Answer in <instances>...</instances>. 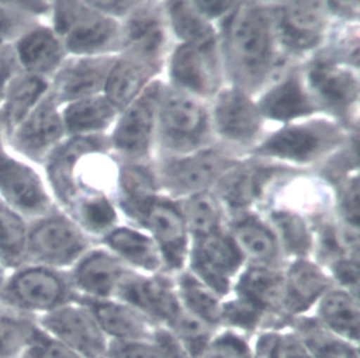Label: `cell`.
I'll list each match as a JSON object with an SVG mask.
<instances>
[{
  "label": "cell",
  "mask_w": 360,
  "mask_h": 358,
  "mask_svg": "<svg viewBox=\"0 0 360 358\" xmlns=\"http://www.w3.org/2000/svg\"><path fill=\"white\" fill-rule=\"evenodd\" d=\"M75 299L69 275L32 263L10 271L0 291L1 303L35 319Z\"/></svg>",
  "instance_id": "obj_1"
},
{
  "label": "cell",
  "mask_w": 360,
  "mask_h": 358,
  "mask_svg": "<svg viewBox=\"0 0 360 358\" xmlns=\"http://www.w3.org/2000/svg\"><path fill=\"white\" fill-rule=\"evenodd\" d=\"M226 46L240 79L246 84L260 81L271 60L270 25L260 8L245 6L235 11L226 25Z\"/></svg>",
  "instance_id": "obj_2"
},
{
  "label": "cell",
  "mask_w": 360,
  "mask_h": 358,
  "mask_svg": "<svg viewBox=\"0 0 360 358\" xmlns=\"http://www.w3.org/2000/svg\"><path fill=\"white\" fill-rule=\"evenodd\" d=\"M41 330L83 358H105L108 340L90 309L75 299L37 319Z\"/></svg>",
  "instance_id": "obj_3"
},
{
  "label": "cell",
  "mask_w": 360,
  "mask_h": 358,
  "mask_svg": "<svg viewBox=\"0 0 360 358\" xmlns=\"http://www.w3.org/2000/svg\"><path fill=\"white\" fill-rule=\"evenodd\" d=\"M243 256L233 239L211 233L200 236L190 257V271L215 293L226 298L240 272Z\"/></svg>",
  "instance_id": "obj_4"
},
{
  "label": "cell",
  "mask_w": 360,
  "mask_h": 358,
  "mask_svg": "<svg viewBox=\"0 0 360 358\" xmlns=\"http://www.w3.org/2000/svg\"><path fill=\"white\" fill-rule=\"evenodd\" d=\"M86 240L73 223L60 216L46 218L28 230V263L56 270L73 267L83 256Z\"/></svg>",
  "instance_id": "obj_5"
},
{
  "label": "cell",
  "mask_w": 360,
  "mask_h": 358,
  "mask_svg": "<svg viewBox=\"0 0 360 358\" xmlns=\"http://www.w3.org/2000/svg\"><path fill=\"white\" fill-rule=\"evenodd\" d=\"M117 299L134 306L158 329H167L183 309L174 282L162 274L132 271L120 288Z\"/></svg>",
  "instance_id": "obj_6"
},
{
  "label": "cell",
  "mask_w": 360,
  "mask_h": 358,
  "mask_svg": "<svg viewBox=\"0 0 360 358\" xmlns=\"http://www.w3.org/2000/svg\"><path fill=\"white\" fill-rule=\"evenodd\" d=\"M56 35L62 37L65 45L76 53H93L107 48L117 35V25L84 7L82 3L63 1L55 10Z\"/></svg>",
  "instance_id": "obj_7"
},
{
  "label": "cell",
  "mask_w": 360,
  "mask_h": 358,
  "mask_svg": "<svg viewBox=\"0 0 360 358\" xmlns=\"http://www.w3.org/2000/svg\"><path fill=\"white\" fill-rule=\"evenodd\" d=\"M131 272L132 270L118 257L104 251H93L75 263L69 281L76 299H112L117 298Z\"/></svg>",
  "instance_id": "obj_8"
},
{
  "label": "cell",
  "mask_w": 360,
  "mask_h": 358,
  "mask_svg": "<svg viewBox=\"0 0 360 358\" xmlns=\"http://www.w3.org/2000/svg\"><path fill=\"white\" fill-rule=\"evenodd\" d=\"M232 291L260 307L277 327L290 324L285 314L284 272L278 267L249 264L239 272Z\"/></svg>",
  "instance_id": "obj_9"
},
{
  "label": "cell",
  "mask_w": 360,
  "mask_h": 358,
  "mask_svg": "<svg viewBox=\"0 0 360 358\" xmlns=\"http://www.w3.org/2000/svg\"><path fill=\"white\" fill-rule=\"evenodd\" d=\"M0 199L20 215H41L49 206L38 174L4 150H0Z\"/></svg>",
  "instance_id": "obj_10"
},
{
  "label": "cell",
  "mask_w": 360,
  "mask_h": 358,
  "mask_svg": "<svg viewBox=\"0 0 360 358\" xmlns=\"http://www.w3.org/2000/svg\"><path fill=\"white\" fill-rule=\"evenodd\" d=\"M79 300L90 309L108 341L150 340L155 337L158 327L139 310L124 300L117 298Z\"/></svg>",
  "instance_id": "obj_11"
},
{
  "label": "cell",
  "mask_w": 360,
  "mask_h": 358,
  "mask_svg": "<svg viewBox=\"0 0 360 358\" xmlns=\"http://www.w3.org/2000/svg\"><path fill=\"white\" fill-rule=\"evenodd\" d=\"M284 272L285 314L291 321L309 314L323 293L333 285L329 274L307 258H295Z\"/></svg>",
  "instance_id": "obj_12"
},
{
  "label": "cell",
  "mask_w": 360,
  "mask_h": 358,
  "mask_svg": "<svg viewBox=\"0 0 360 358\" xmlns=\"http://www.w3.org/2000/svg\"><path fill=\"white\" fill-rule=\"evenodd\" d=\"M63 128L65 125L56 110L55 98L46 97L15 128L10 139L21 153L39 157L60 139Z\"/></svg>",
  "instance_id": "obj_13"
},
{
  "label": "cell",
  "mask_w": 360,
  "mask_h": 358,
  "mask_svg": "<svg viewBox=\"0 0 360 358\" xmlns=\"http://www.w3.org/2000/svg\"><path fill=\"white\" fill-rule=\"evenodd\" d=\"M143 216L156 239L163 265L169 271H180L187 257V237L181 215L173 205L159 201L152 202Z\"/></svg>",
  "instance_id": "obj_14"
},
{
  "label": "cell",
  "mask_w": 360,
  "mask_h": 358,
  "mask_svg": "<svg viewBox=\"0 0 360 358\" xmlns=\"http://www.w3.org/2000/svg\"><path fill=\"white\" fill-rule=\"evenodd\" d=\"M158 100L159 86L153 84L127 108L114 135V143L121 152L139 156L146 150Z\"/></svg>",
  "instance_id": "obj_15"
},
{
  "label": "cell",
  "mask_w": 360,
  "mask_h": 358,
  "mask_svg": "<svg viewBox=\"0 0 360 358\" xmlns=\"http://www.w3.org/2000/svg\"><path fill=\"white\" fill-rule=\"evenodd\" d=\"M172 76L183 87L200 94H208L218 84L217 62L211 45L184 44L174 52Z\"/></svg>",
  "instance_id": "obj_16"
},
{
  "label": "cell",
  "mask_w": 360,
  "mask_h": 358,
  "mask_svg": "<svg viewBox=\"0 0 360 358\" xmlns=\"http://www.w3.org/2000/svg\"><path fill=\"white\" fill-rule=\"evenodd\" d=\"M312 310L309 314L323 327L360 344V307L356 293L332 285Z\"/></svg>",
  "instance_id": "obj_17"
},
{
  "label": "cell",
  "mask_w": 360,
  "mask_h": 358,
  "mask_svg": "<svg viewBox=\"0 0 360 358\" xmlns=\"http://www.w3.org/2000/svg\"><path fill=\"white\" fill-rule=\"evenodd\" d=\"M319 3L292 1L278 10L277 24L281 39L297 49H307L319 41L323 15Z\"/></svg>",
  "instance_id": "obj_18"
},
{
  "label": "cell",
  "mask_w": 360,
  "mask_h": 358,
  "mask_svg": "<svg viewBox=\"0 0 360 358\" xmlns=\"http://www.w3.org/2000/svg\"><path fill=\"white\" fill-rule=\"evenodd\" d=\"M160 119L165 135L174 143H195L205 131L204 110L180 93H172L163 100Z\"/></svg>",
  "instance_id": "obj_19"
},
{
  "label": "cell",
  "mask_w": 360,
  "mask_h": 358,
  "mask_svg": "<svg viewBox=\"0 0 360 358\" xmlns=\"http://www.w3.org/2000/svg\"><path fill=\"white\" fill-rule=\"evenodd\" d=\"M13 53L15 63H18L25 73L41 76L59 65L63 56V48L53 31L38 27L24 32L17 39Z\"/></svg>",
  "instance_id": "obj_20"
},
{
  "label": "cell",
  "mask_w": 360,
  "mask_h": 358,
  "mask_svg": "<svg viewBox=\"0 0 360 358\" xmlns=\"http://www.w3.org/2000/svg\"><path fill=\"white\" fill-rule=\"evenodd\" d=\"M114 65L111 58L80 59L60 70L55 80V95L60 101L82 100L100 90Z\"/></svg>",
  "instance_id": "obj_21"
},
{
  "label": "cell",
  "mask_w": 360,
  "mask_h": 358,
  "mask_svg": "<svg viewBox=\"0 0 360 358\" xmlns=\"http://www.w3.org/2000/svg\"><path fill=\"white\" fill-rule=\"evenodd\" d=\"M45 91L46 83L41 76L25 73L10 79L1 93L3 104L0 107L1 128L8 138L42 100Z\"/></svg>",
  "instance_id": "obj_22"
},
{
  "label": "cell",
  "mask_w": 360,
  "mask_h": 358,
  "mask_svg": "<svg viewBox=\"0 0 360 358\" xmlns=\"http://www.w3.org/2000/svg\"><path fill=\"white\" fill-rule=\"evenodd\" d=\"M330 140L332 133H329L325 128L298 125L283 129L273 135L259 149V152L302 161L319 154Z\"/></svg>",
  "instance_id": "obj_23"
},
{
  "label": "cell",
  "mask_w": 360,
  "mask_h": 358,
  "mask_svg": "<svg viewBox=\"0 0 360 358\" xmlns=\"http://www.w3.org/2000/svg\"><path fill=\"white\" fill-rule=\"evenodd\" d=\"M155 67L156 62L129 51L125 58L112 65L107 76L105 91L110 104L115 107L129 104Z\"/></svg>",
  "instance_id": "obj_24"
},
{
  "label": "cell",
  "mask_w": 360,
  "mask_h": 358,
  "mask_svg": "<svg viewBox=\"0 0 360 358\" xmlns=\"http://www.w3.org/2000/svg\"><path fill=\"white\" fill-rule=\"evenodd\" d=\"M290 327L297 333L311 358H360V344L335 334L311 314L292 319Z\"/></svg>",
  "instance_id": "obj_25"
},
{
  "label": "cell",
  "mask_w": 360,
  "mask_h": 358,
  "mask_svg": "<svg viewBox=\"0 0 360 358\" xmlns=\"http://www.w3.org/2000/svg\"><path fill=\"white\" fill-rule=\"evenodd\" d=\"M215 121L219 131L235 140H249L259 129L256 107L238 90L224 91L215 104Z\"/></svg>",
  "instance_id": "obj_26"
},
{
  "label": "cell",
  "mask_w": 360,
  "mask_h": 358,
  "mask_svg": "<svg viewBox=\"0 0 360 358\" xmlns=\"http://www.w3.org/2000/svg\"><path fill=\"white\" fill-rule=\"evenodd\" d=\"M105 241L127 267L131 265L145 274H159L163 267L156 243L138 232L118 229L110 233Z\"/></svg>",
  "instance_id": "obj_27"
},
{
  "label": "cell",
  "mask_w": 360,
  "mask_h": 358,
  "mask_svg": "<svg viewBox=\"0 0 360 358\" xmlns=\"http://www.w3.org/2000/svg\"><path fill=\"white\" fill-rule=\"evenodd\" d=\"M222 160L217 153L205 152L169 164L165 170L166 184L176 191L205 188L221 171Z\"/></svg>",
  "instance_id": "obj_28"
},
{
  "label": "cell",
  "mask_w": 360,
  "mask_h": 358,
  "mask_svg": "<svg viewBox=\"0 0 360 358\" xmlns=\"http://www.w3.org/2000/svg\"><path fill=\"white\" fill-rule=\"evenodd\" d=\"M174 285L183 309L210 326L219 329L222 296L215 293L188 271L181 272Z\"/></svg>",
  "instance_id": "obj_29"
},
{
  "label": "cell",
  "mask_w": 360,
  "mask_h": 358,
  "mask_svg": "<svg viewBox=\"0 0 360 358\" xmlns=\"http://www.w3.org/2000/svg\"><path fill=\"white\" fill-rule=\"evenodd\" d=\"M28 229L22 216L0 199V264L10 272L28 263Z\"/></svg>",
  "instance_id": "obj_30"
},
{
  "label": "cell",
  "mask_w": 360,
  "mask_h": 358,
  "mask_svg": "<svg viewBox=\"0 0 360 358\" xmlns=\"http://www.w3.org/2000/svg\"><path fill=\"white\" fill-rule=\"evenodd\" d=\"M37 319L0 302V358H20L31 345Z\"/></svg>",
  "instance_id": "obj_31"
},
{
  "label": "cell",
  "mask_w": 360,
  "mask_h": 358,
  "mask_svg": "<svg viewBox=\"0 0 360 358\" xmlns=\"http://www.w3.org/2000/svg\"><path fill=\"white\" fill-rule=\"evenodd\" d=\"M309 81L316 94L329 105L347 107L357 97V81L345 69L330 63H318L309 72Z\"/></svg>",
  "instance_id": "obj_32"
},
{
  "label": "cell",
  "mask_w": 360,
  "mask_h": 358,
  "mask_svg": "<svg viewBox=\"0 0 360 358\" xmlns=\"http://www.w3.org/2000/svg\"><path fill=\"white\" fill-rule=\"evenodd\" d=\"M260 110L273 119L285 121L309 114L314 105L304 93L300 81L295 77H290L263 97Z\"/></svg>",
  "instance_id": "obj_33"
},
{
  "label": "cell",
  "mask_w": 360,
  "mask_h": 358,
  "mask_svg": "<svg viewBox=\"0 0 360 358\" xmlns=\"http://www.w3.org/2000/svg\"><path fill=\"white\" fill-rule=\"evenodd\" d=\"M233 241L240 254L250 258V264L277 267L278 246L270 232L256 222H243L236 226Z\"/></svg>",
  "instance_id": "obj_34"
},
{
  "label": "cell",
  "mask_w": 360,
  "mask_h": 358,
  "mask_svg": "<svg viewBox=\"0 0 360 358\" xmlns=\"http://www.w3.org/2000/svg\"><path fill=\"white\" fill-rule=\"evenodd\" d=\"M112 105L107 98L76 100L63 112V125L70 132H87L105 126L112 118Z\"/></svg>",
  "instance_id": "obj_35"
},
{
  "label": "cell",
  "mask_w": 360,
  "mask_h": 358,
  "mask_svg": "<svg viewBox=\"0 0 360 358\" xmlns=\"http://www.w3.org/2000/svg\"><path fill=\"white\" fill-rule=\"evenodd\" d=\"M170 15L173 25L179 37L187 44L193 45H211L214 41L212 29L201 17V14L193 8L190 3L177 1L170 3Z\"/></svg>",
  "instance_id": "obj_36"
},
{
  "label": "cell",
  "mask_w": 360,
  "mask_h": 358,
  "mask_svg": "<svg viewBox=\"0 0 360 358\" xmlns=\"http://www.w3.org/2000/svg\"><path fill=\"white\" fill-rule=\"evenodd\" d=\"M165 330H167L190 354L197 358L217 329L186 309H181L173 323Z\"/></svg>",
  "instance_id": "obj_37"
},
{
  "label": "cell",
  "mask_w": 360,
  "mask_h": 358,
  "mask_svg": "<svg viewBox=\"0 0 360 358\" xmlns=\"http://www.w3.org/2000/svg\"><path fill=\"white\" fill-rule=\"evenodd\" d=\"M121 190L128 211L136 215H145L153 202V180L146 170L141 167H127L121 175Z\"/></svg>",
  "instance_id": "obj_38"
},
{
  "label": "cell",
  "mask_w": 360,
  "mask_h": 358,
  "mask_svg": "<svg viewBox=\"0 0 360 358\" xmlns=\"http://www.w3.org/2000/svg\"><path fill=\"white\" fill-rule=\"evenodd\" d=\"M197 358H253L252 337L228 329H217Z\"/></svg>",
  "instance_id": "obj_39"
},
{
  "label": "cell",
  "mask_w": 360,
  "mask_h": 358,
  "mask_svg": "<svg viewBox=\"0 0 360 358\" xmlns=\"http://www.w3.org/2000/svg\"><path fill=\"white\" fill-rule=\"evenodd\" d=\"M256 187L257 181L253 173L243 168H236L221 178L218 190L222 199L228 205L240 208L252 201Z\"/></svg>",
  "instance_id": "obj_40"
},
{
  "label": "cell",
  "mask_w": 360,
  "mask_h": 358,
  "mask_svg": "<svg viewBox=\"0 0 360 358\" xmlns=\"http://www.w3.org/2000/svg\"><path fill=\"white\" fill-rule=\"evenodd\" d=\"M186 215L193 232L200 236L215 233L219 220V211L208 194H195L186 204Z\"/></svg>",
  "instance_id": "obj_41"
},
{
  "label": "cell",
  "mask_w": 360,
  "mask_h": 358,
  "mask_svg": "<svg viewBox=\"0 0 360 358\" xmlns=\"http://www.w3.org/2000/svg\"><path fill=\"white\" fill-rule=\"evenodd\" d=\"M287 250L297 258H305L311 248V237L302 220L291 213L280 212L273 216Z\"/></svg>",
  "instance_id": "obj_42"
},
{
  "label": "cell",
  "mask_w": 360,
  "mask_h": 358,
  "mask_svg": "<svg viewBox=\"0 0 360 358\" xmlns=\"http://www.w3.org/2000/svg\"><path fill=\"white\" fill-rule=\"evenodd\" d=\"M96 147V143L89 139H77L72 142L69 146H66L60 154L55 160V174L53 178L56 180L58 187L60 188L59 191L65 195H70L73 188L70 184V173H72V166L75 164L77 156L87 153Z\"/></svg>",
  "instance_id": "obj_43"
},
{
  "label": "cell",
  "mask_w": 360,
  "mask_h": 358,
  "mask_svg": "<svg viewBox=\"0 0 360 358\" xmlns=\"http://www.w3.org/2000/svg\"><path fill=\"white\" fill-rule=\"evenodd\" d=\"M105 358H162V354L153 337L150 340L108 341Z\"/></svg>",
  "instance_id": "obj_44"
},
{
  "label": "cell",
  "mask_w": 360,
  "mask_h": 358,
  "mask_svg": "<svg viewBox=\"0 0 360 358\" xmlns=\"http://www.w3.org/2000/svg\"><path fill=\"white\" fill-rule=\"evenodd\" d=\"M39 327V326H38ZM24 358H83L69 347L63 345L44 330L38 329Z\"/></svg>",
  "instance_id": "obj_45"
},
{
  "label": "cell",
  "mask_w": 360,
  "mask_h": 358,
  "mask_svg": "<svg viewBox=\"0 0 360 358\" xmlns=\"http://www.w3.org/2000/svg\"><path fill=\"white\" fill-rule=\"evenodd\" d=\"M82 222L91 230H101L110 226L115 218L111 204L103 197L83 201L80 205Z\"/></svg>",
  "instance_id": "obj_46"
},
{
  "label": "cell",
  "mask_w": 360,
  "mask_h": 358,
  "mask_svg": "<svg viewBox=\"0 0 360 358\" xmlns=\"http://www.w3.org/2000/svg\"><path fill=\"white\" fill-rule=\"evenodd\" d=\"M329 278L335 286L357 295L359 291V261L350 258H335L329 267Z\"/></svg>",
  "instance_id": "obj_47"
},
{
  "label": "cell",
  "mask_w": 360,
  "mask_h": 358,
  "mask_svg": "<svg viewBox=\"0 0 360 358\" xmlns=\"http://www.w3.org/2000/svg\"><path fill=\"white\" fill-rule=\"evenodd\" d=\"M273 358H311V355L288 324L277 330Z\"/></svg>",
  "instance_id": "obj_48"
},
{
  "label": "cell",
  "mask_w": 360,
  "mask_h": 358,
  "mask_svg": "<svg viewBox=\"0 0 360 358\" xmlns=\"http://www.w3.org/2000/svg\"><path fill=\"white\" fill-rule=\"evenodd\" d=\"M155 341L160 348L162 358H195L165 329L156 330Z\"/></svg>",
  "instance_id": "obj_49"
},
{
  "label": "cell",
  "mask_w": 360,
  "mask_h": 358,
  "mask_svg": "<svg viewBox=\"0 0 360 358\" xmlns=\"http://www.w3.org/2000/svg\"><path fill=\"white\" fill-rule=\"evenodd\" d=\"M343 209L352 226H357L359 223V184L357 178H353L349 183L345 195H343Z\"/></svg>",
  "instance_id": "obj_50"
},
{
  "label": "cell",
  "mask_w": 360,
  "mask_h": 358,
  "mask_svg": "<svg viewBox=\"0 0 360 358\" xmlns=\"http://www.w3.org/2000/svg\"><path fill=\"white\" fill-rule=\"evenodd\" d=\"M15 59L13 49L6 45V41H0V94L6 88L7 83L13 77Z\"/></svg>",
  "instance_id": "obj_51"
},
{
  "label": "cell",
  "mask_w": 360,
  "mask_h": 358,
  "mask_svg": "<svg viewBox=\"0 0 360 358\" xmlns=\"http://www.w3.org/2000/svg\"><path fill=\"white\" fill-rule=\"evenodd\" d=\"M194 7H197L195 10L202 14H208V15H218V14H222L224 11H226L229 7L233 6V3L231 1H197V3H193Z\"/></svg>",
  "instance_id": "obj_52"
},
{
  "label": "cell",
  "mask_w": 360,
  "mask_h": 358,
  "mask_svg": "<svg viewBox=\"0 0 360 358\" xmlns=\"http://www.w3.org/2000/svg\"><path fill=\"white\" fill-rule=\"evenodd\" d=\"M14 28H15L14 17L8 10H6L0 4V41H6V38L13 34Z\"/></svg>",
  "instance_id": "obj_53"
},
{
  "label": "cell",
  "mask_w": 360,
  "mask_h": 358,
  "mask_svg": "<svg viewBox=\"0 0 360 358\" xmlns=\"http://www.w3.org/2000/svg\"><path fill=\"white\" fill-rule=\"evenodd\" d=\"M90 6H96L98 8H104L108 13H124L128 7L132 6L131 1H101V3H90Z\"/></svg>",
  "instance_id": "obj_54"
},
{
  "label": "cell",
  "mask_w": 360,
  "mask_h": 358,
  "mask_svg": "<svg viewBox=\"0 0 360 358\" xmlns=\"http://www.w3.org/2000/svg\"><path fill=\"white\" fill-rule=\"evenodd\" d=\"M7 274H8V271L0 264V291H1L3 285H4V281H6V278H7Z\"/></svg>",
  "instance_id": "obj_55"
},
{
  "label": "cell",
  "mask_w": 360,
  "mask_h": 358,
  "mask_svg": "<svg viewBox=\"0 0 360 358\" xmlns=\"http://www.w3.org/2000/svg\"><path fill=\"white\" fill-rule=\"evenodd\" d=\"M1 132H3V128H1V121H0V150H3V147H1Z\"/></svg>",
  "instance_id": "obj_56"
},
{
  "label": "cell",
  "mask_w": 360,
  "mask_h": 358,
  "mask_svg": "<svg viewBox=\"0 0 360 358\" xmlns=\"http://www.w3.org/2000/svg\"><path fill=\"white\" fill-rule=\"evenodd\" d=\"M20 358H24V355H22V357H20Z\"/></svg>",
  "instance_id": "obj_57"
}]
</instances>
